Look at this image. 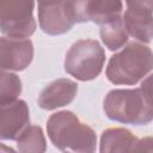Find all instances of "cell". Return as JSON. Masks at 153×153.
Returning a JSON list of instances; mask_svg holds the SVG:
<instances>
[{
	"label": "cell",
	"instance_id": "obj_1",
	"mask_svg": "<svg viewBox=\"0 0 153 153\" xmlns=\"http://www.w3.org/2000/svg\"><path fill=\"white\" fill-rule=\"evenodd\" d=\"M47 131L50 141L60 151L85 153L96 151L97 136L93 129L71 111L53 114L47 122Z\"/></svg>",
	"mask_w": 153,
	"mask_h": 153
},
{
	"label": "cell",
	"instance_id": "obj_2",
	"mask_svg": "<svg viewBox=\"0 0 153 153\" xmlns=\"http://www.w3.org/2000/svg\"><path fill=\"white\" fill-rule=\"evenodd\" d=\"M153 69V53L149 47L130 42L111 56L106 76L115 85H135Z\"/></svg>",
	"mask_w": 153,
	"mask_h": 153
},
{
	"label": "cell",
	"instance_id": "obj_3",
	"mask_svg": "<svg viewBox=\"0 0 153 153\" xmlns=\"http://www.w3.org/2000/svg\"><path fill=\"white\" fill-rule=\"evenodd\" d=\"M104 112L112 121L133 126L147 124L153 120V109L140 88L110 91L104 99Z\"/></svg>",
	"mask_w": 153,
	"mask_h": 153
},
{
	"label": "cell",
	"instance_id": "obj_4",
	"mask_svg": "<svg viewBox=\"0 0 153 153\" xmlns=\"http://www.w3.org/2000/svg\"><path fill=\"white\" fill-rule=\"evenodd\" d=\"M105 53L94 39H79L72 44L66 54L65 69L81 81L96 79L104 66Z\"/></svg>",
	"mask_w": 153,
	"mask_h": 153
},
{
	"label": "cell",
	"instance_id": "obj_5",
	"mask_svg": "<svg viewBox=\"0 0 153 153\" xmlns=\"http://www.w3.org/2000/svg\"><path fill=\"white\" fill-rule=\"evenodd\" d=\"M33 0H0V26L4 35L27 38L36 30Z\"/></svg>",
	"mask_w": 153,
	"mask_h": 153
},
{
	"label": "cell",
	"instance_id": "obj_6",
	"mask_svg": "<svg viewBox=\"0 0 153 153\" xmlns=\"http://www.w3.org/2000/svg\"><path fill=\"white\" fill-rule=\"evenodd\" d=\"M33 45L29 38L1 37L0 67L2 71H23L32 61Z\"/></svg>",
	"mask_w": 153,
	"mask_h": 153
},
{
	"label": "cell",
	"instance_id": "obj_7",
	"mask_svg": "<svg viewBox=\"0 0 153 153\" xmlns=\"http://www.w3.org/2000/svg\"><path fill=\"white\" fill-rule=\"evenodd\" d=\"M29 108L24 100H16L1 106L0 137L1 140H17L22 131L29 126Z\"/></svg>",
	"mask_w": 153,
	"mask_h": 153
},
{
	"label": "cell",
	"instance_id": "obj_8",
	"mask_svg": "<svg viewBox=\"0 0 153 153\" xmlns=\"http://www.w3.org/2000/svg\"><path fill=\"white\" fill-rule=\"evenodd\" d=\"M78 92V84L69 79H57L42 90L38 105L45 110H54L69 104Z\"/></svg>",
	"mask_w": 153,
	"mask_h": 153
},
{
	"label": "cell",
	"instance_id": "obj_9",
	"mask_svg": "<svg viewBox=\"0 0 153 153\" xmlns=\"http://www.w3.org/2000/svg\"><path fill=\"white\" fill-rule=\"evenodd\" d=\"M65 2L49 6H38L39 26L45 33L61 35L73 27L74 22L69 18Z\"/></svg>",
	"mask_w": 153,
	"mask_h": 153
},
{
	"label": "cell",
	"instance_id": "obj_10",
	"mask_svg": "<svg viewBox=\"0 0 153 153\" xmlns=\"http://www.w3.org/2000/svg\"><path fill=\"white\" fill-rule=\"evenodd\" d=\"M123 22L128 33L137 41L149 43L153 39V14L127 8Z\"/></svg>",
	"mask_w": 153,
	"mask_h": 153
},
{
	"label": "cell",
	"instance_id": "obj_11",
	"mask_svg": "<svg viewBox=\"0 0 153 153\" xmlns=\"http://www.w3.org/2000/svg\"><path fill=\"white\" fill-rule=\"evenodd\" d=\"M139 139L124 128H109L100 137V152H134Z\"/></svg>",
	"mask_w": 153,
	"mask_h": 153
},
{
	"label": "cell",
	"instance_id": "obj_12",
	"mask_svg": "<svg viewBox=\"0 0 153 153\" xmlns=\"http://www.w3.org/2000/svg\"><path fill=\"white\" fill-rule=\"evenodd\" d=\"M128 31L124 26L123 18H117L100 25V38L110 50L122 48L128 41Z\"/></svg>",
	"mask_w": 153,
	"mask_h": 153
},
{
	"label": "cell",
	"instance_id": "obj_13",
	"mask_svg": "<svg viewBox=\"0 0 153 153\" xmlns=\"http://www.w3.org/2000/svg\"><path fill=\"white\" fill-rule=\"evenodd\" d=\"M122 8L123 5L121 0H92L88 17L93 23L102 25L106 22L120 18Z\"/></svg>",
	"mask_w": 153,
	"mask_h": 153
},
{
	"label": "cell",
	"instance_id": "obj_14",
	"mask_svg": "<svg viewBox=\"0 0 153 153\" xmlns=\"http://www.w3.org/2000/svg\"><path fill=\"white\" fill-rule=\"evenodd\" d=\"M17 147L23 153H42L45 151V139L42 128L27 126L17 139Z\"/></svg>",
	"mask_w": 153,
	"mask_h": 153
},
{
	"label": "cell",
	"instance_id": "obj_15",
	"mask_svg": "<svg viewBox=\"0 0 153 153\" xmlns=\"http://www.w3.org/2000/svg\"><path fill=\"white\" fill-rule=\"evenodd\" d=\"M22 92L20 79L13 74L5 71L1 72V86H0V105H7L17 100Z\"/></svg>",
	"mask_w": 153,
	"mask_h": 153
},
{
	"label": "cell",
	"instance_id": "obj_16",
	"mask_svg": "<svg viewBox=\"0 0 153 153\" xmlns=\"http://www.w3.org/2000/svg\"><path fill=\"white\" fill-rule=\"evenodd\" d=\"M91 2L92 0H66L65 7L74 23H84L90 20L88 11Z\"/></svg>",
	"mask_w": 153,
	"mask_h": 153
},
{
	"label": "cell",
	"instance_id": "obj_17",
	"mask_svg": "<svg viewBox=\"0 0 153 153\" xmlns=\"http://www.w3.org/2000/svg\"><path fill=\"white\" fill-rule=\"evenodd\" d=\"M127 8L153 14V0H126Z\"/></svg>",
	"mask_w": 153,
	"mask_h": 153
},
{
	"label": "cell",
	"instance_id": "obj_18",
	"mask_svg": "<svg viewBox=\"0 0 153 153\" xmlns=\"http://www.w3.org/2000/svg\"><path fill=\"white\" fill-rule=\"evenodd\" d=\"M141 93L143 94L146 102L148 103V105L153 109V74L148 75L142 82L141 86L139 87Z\"/></svg>",
	"mask_w": 153,
	"mask_h": 153
},
{
	"label": "cell",
	"instance_id": "obj_19",
	"mask_svg": "<svg viewBox=\"0 0 153 153\" xmlns=\"http://www.w3.org/2000/svg\"><path fill=\"white\" fill-rule=\"evenodd\" d=\"M134 152H153V137L147 136L139 140Z\"/></svg>",
	"mask_w": 153,
	"mask_h": 153
},
{
	"label": "cell",
	"instance_id": "obj_20",
	"mask_svg": "<svg viewBox=\"0 0 153 153\" xmlns=\"http://www.w3.org/2000/svg\"><path fill=\"white\" fill-rule=\"evenodd\" d=\"M38 6H49V5H56V4H63L66 0H37Z\"/></svg>",
	"mask_w": 153,
	"mask_h": 153
}]
</instances>
